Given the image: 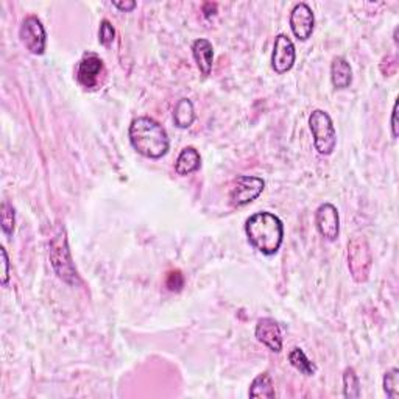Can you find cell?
<instances>
[{"label":"cell","instance_id":"cell-1","mask_svg":"<svg viewBox=\"0 0 399 399\" xmlns=\"http://www.w3.org/2000/svg\"><path fill=\"white\" fill-rule=\"evenodd\" d=\"M245 233L251 247L265 256H273L284 240V225L275 214L261 211L247 218Z\"/></svg>","mask_w":399,"mask_h":399},{"label":"cell","instance_id":"cell-2","mask_svg":"<svg viewBox=\"0 0 399 399\" xmlns=\"http://www.w3.org/2000/svg\"><path fill=\"white\" fill-rule=\"evenodd\" d=\"M130 142L139 155L150 159H159L169 152L170 139L163 125L152 117H137L128 130Z\"/></svg>","mask_w":399,"mask_h":399},{"label":"cell","instance_id":"cell-3","mask_svg":"<svg viewBox=\"0 0 399 399\" xmlns=\"http://www.w3.org/2000/svg\"><path fill=\"white\" fill-rule=\"evenodd\" d=\"M50 261L55 273L67 284H78V275L72 262L71 250L67 244V234L65 227H58L50 240Z\"/></svg>","mask_w":399,"mask_h":399},{"label":"cell","instance_id":"cell-4","mask_svg":"<svg viewBox=\"0 0 399 399\" xmlns=\"http://www.w3.org/2000/svg\"><path fill=\"white\" fill-rule=\"evenodd\" d=\"M309 126L314 136L315 150L320 155H331L337 146V133H335L331 115L323 109H314L309 115Z\"/></svg>","mask_w":399,"mask_h":399},{"label":"cell","instance_id":"cell-5","mask_svg":"<svg viewBox=\"0 0 399 399\" xmlns=\"http://www.w3.org/2000/svg\"><path fill=\"white\" fill-rule=\"evenodd\" d=\"M373 265V254L363 236H354L348 244V269L356 282H365Z\"/></svg>","mask_w":399,"mask_h":399},{"label":"cell","instance_id":"cell-6","mask_svg":"<svg viewBox=\"0 0 399 399\" xmlns=\"http://www.w3.org/2000/svg\"><path fill=\"white\" fill-rule=\"evenodd\" d=\"M19 38L24 47L33 55H43L47 43V34L43 22L36 16H28L22 21L19 28Z\"/></svg>","mask_w":399,"mask_h":399},{"label":"cell","instance_id":"cell-7","mask_svg":"<svg viewBox=\"0 0 399 399\" xmlns=\"http://www.w3.org/2000/svg\"><path fill=\"white\" fill-rule=\"evenodd\" d=\"M265 181L259 176H239L236 179L233 189H231L229 198L236 207H242L253 200H256L264 192Z\"/></svg>","mask_w":399,"mask_h":399},{"label":"cell","instance_id":"cell-8","mask_svg":"<svg viewBox=\"0 0 399 399\" xmlns=\"http://www.w3.org/2000/svg\"><path fill=\"white\" fill-rule=\"evenodd\" d=\"M297 60V52L292 39L287 34H277L271 54V67L276 73H286L290 71Z\"/></svg>","mask_w":399,"mask_h":399},{"label":"cell","instance_id":"cell-9","mask_svg":"<svg viewBox=\"0 0 399 399\" xmlns=\"http://www.w3.org/2000/svg\"><path fill=\"white\" fill-rule=\"evenodd\" d=\"M315 225L318 233L326 240H337L340 234V217L337 207L331 203H323L321 206H318L315 212Z\"/></svg>","mask_w":399,"mask_h":399},{"label":"cell","instance_id":"cell-10","mask_svg":"<svg viewBox=\"0 0 399 399\" xmlns=\"http://www.w3.org/2000/svg\"><path fill=\"white\" fill-rule=\"evenodd\" d=\"M315 27V16L308 3H297L290 13V28L295 36L308 41Z\"/></svg>","mask_w":399,"mask_h":399},{"label":"cell","instance_id":"cell-11","mask_svg":"<svg viewBox=\"0 0 399 399\" xmlns=\"http://www.w3.org/2000/svg\"><path fill=\"white\" fill-rule=\"evenodd\" d=\"M105 67L103 61L97 55H84L77 69L78 83L86 89H94L100 83V77Z\"/></svg>","mask_w":399,"mask_h":399},{"label":"cell","instance_id":"cell-12","mask_svg":"<svg viewBox=\"0 0 399 399\" xmlns=\"http://www.w3.org/2000/svg\"><path fill=\"white\" fill-rule=\"evenodd\" d=\"M256 339L273 352L282 351V334L277 321L273 318H261L256 325Z\"/></svg>","mask_w":399,"mask_h":399},{"label":"cell","instance_id":"cell-13","mask_svg":"<svg viewBox=\"0 0 399 399\" xmlns=\"http://www.w3.org/2000/svg\"><path fill=\"white\" fill-rule=\"evenodd\" d=\"M192 54H194L196 66H198L200 69V72L203 75H209L212 71V62H214L212 44L205 38L195 39L192 44Z\"/></svg>","mask_w":399,"mask_h":399},{"label":"cell","instance_id":"cell-14","mask_svg":"<svg viewBox=\"0 0 399 399\" xmlns=\"http://www.w3.org/2000/svg\"><path fill=\"white\" fill-rule=\"evenodd\" d=\"M201 167V156L198 150L194 147H186L178 155L175 163V172L179 176H187L190 173L196 172Z\"/></svg>","mask_w":399,"mask_h":399},{"label":"cell","instance_id":"cell-15","mask_svg":"<svg viewBox=\"0 0 399 399\" xmlns=\"http://www.w3.org/2000/svg\"><path fill=\"white\" fill-rule=\"evenodd\" d=\"M331 82L335 89H346L352 83V69L343 56L334 58L331 65Z\"/></svg>","mask_w":399,"mask_h":399},{"label":"cell","instance_id":"cell-16","mask_svg":"<svg viewBox=\"0 0 399 399\" xmlns=\"http://www.w3.org/2000/svg\"><path fill=\"white\" fill-rule=\"evenodd\" d=\"M195 120V109L192 102L189 98H181L178 100L173 109V122L178 126V128H189L190 125L194 124Z\"/></svg>","mask_w":399,"mask_h":399},{"label":"cell","instance_id":"cell-17","mask_svg":"<svg viewBox=\"0 0 399 399\" xmlns=\"http://www.w3.org/2000/svg\"><path fill=\"white\" fill-rule=\"evenodd\" d=\"M248 395H250V398H275V387L271 374L267 372L259 374L251 383Z\"/></svg>","mask_w":399,"mask_h":399},{"label":"cell","instance_id":"cell-18","mask_svg":"<svg viewBox=\"0 0 399 399\" xmlns=\"http://www.w3.org/2000/svg\"><path fill=\"white\" fill-rule=\"evenodd\" d=\"M288 362L292 363L293 368H297L304 376H314L317 373L315 363L309 361L301 348H293L288 352Z\"/></svg>","mask_w":399,"mask_h":399},{"label":"cell","instance_id":"cell-19","mask_svg":"<svg viewBox=\"0 0 399 399\" xmlns=\"http://www.w3.org/2000/svg\"><path fill=\"white\" fill-rule=\"evenodd\" d=\"M343 396L348 399H357L361 396V380L352 367L346 368L343 373Z\"/></svg>","mask_w":399,"mask_h":399},{"label":"cell","instance_id":"cell-20","mask_svg":"<svg viewBox=\"0 0 399 399\" xmlns=\"http://www.w3.org/2000/svg\"><path fill=\"white\" fill-rule=\"evenodd\" d=\"M384 391L391 399L399 398V369L391 368L384 374Z\"/></svg>","mask_w":399,"mask_h":399},{"label":"cell","instance_id":"cell-21","mask_svg":"<svg viewBox=\"0 0 399 399\" xmlns=\"http://www.w3.org/2000/svg\"><path fill=\"white\" fill-rule=\"evenodd\" d=\"M0 217H2V229L7 236H11L14 233V225H16V214L14 207L11 206L8 201H3L2 207H0Z\"/></svg>","mask_w":399,"mask_h":399},{"label":"cell","instance_id":"cell-22","mask_svg":"<svg viewBox=\"0 0 399 399\" xmlns=\"http://www.w3.org/2000/svg\"><path fill=\"white\" fill-rule=\"evenodd\" d=\"M115 36V30L111 22L108 19H103L100 22V28H98V41H100L102 45H109L114 41Z\"/></svg>","mask_w":399,"mask_h":399},{"label":"cell","instance_id":"cell-23","mask_svg":"<svg viewBox=\"0 0 399 399\" xmlns=\"http://www.w3.org/2000/svg\"><path fill=\"white\" fill-rule=\"evenodd\" d=\"M183 286H184L183 275L179 273V271H172L169 277H167V287H169L172 292H178L181 290Z\"/></svg>","mask_w":399,"mask_h":399},{"label":"cell","instance_id":"cell-24","mask_svg":"<svg viewBox=\"0 0 399 399\" xmlns=\"http://www.w3.org/2000/svg\"><path fill=\"white\" fill-rule=\"evenodd\" d=\"M0 254H2V265H3V271H2V286L7 287L8 281H10V259H8V253L5 248H0Z\"/></svg>","mask_w":399,"mask_h":399},{"label":"cell","instance_id":"cell-25","mask_svg":"<svg viewBox=\"0 0 399 399\" xmlns=\"http://www.w3.org/2000/svg\"><path fill=\"white\" fill-rule=\"evenodd\" d=\"M113 5L117 10L125 11V13H128V11H133V10L136 8V2H135V0H125V2H120V0H114Z\"/></svg>","mask_w":399,"mask_h":399},{"label":"cell","instance_id":"cell-26","mask_svg":"<svg viewBox=\"0 0 399 399\" xmlns=\"http://www.w3.org/2000/svg\"><path fill=\"white\" fill-rule=\"evenodd\" d=\"M391 136L398 137V100L393 105V111H391Z\"/></svg>","mask_w":399,"mask_h":399},{"label":"cell","instance_id":"cell-27","mask_svg":"<svg viewBox=\"0 0 399 399\" xmlns=\"http://www.w3.org/2000/svg\"><path fill=\"white\" fill-rule=\"evenodd\" d=\"M398 30H399V28L396 27V28H395V38H393V39H395V43H396V44H398Z\"/></svg>","mask_w":399,"mask_h":399}]
</instances>
